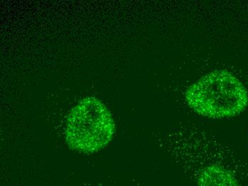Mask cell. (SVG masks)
I'll list each match as a JSON object with an SVG mask.
<instances>
[{
  "label": "cell",
  "instance_id": "cell-1",
  "mask_svg": "<svg viewBox=\"0 0 248 186\" xmlns=\"http://www.w3.org/2000/svg\"><path fill=\"white\" fill-rule=\"evenodd\" d=\"M186 100L190 108L204 117L224 118L240 114L248 104L243 83L226 70H215L187 88Z\"/></svg>",
  "mask_w": 248,
  "mask_h": 186
},
{
  "label": "cell",
  "instance_id": "cell-2",
  "mask_svg": "<svg viewBox=\"0 0 248 186\" xmlns=\"http://www.w3.org/2000/svg\"><path fill=\"white\" fill-rule=\"evenodd\" d=\"M116 131L113 116L94 97L81 100L71 110L66 125V140L78 152L99 151L111 141Z\"/></svg>",
  "mask_w": 248,
  "mask_h": 186
},
{
  "label": "cell",
  "instance_id": "cell-3",
  "mask_svg": "<svg viewBox=\"0 0 248 186\" xmlns=\"http://www.w3.org/2000/svg\"><path fill=\"white\" fill-rule=\"evenodd\" d=\"M176 158L195 186H243L232 168L207 151L180 150Z\"/></svg>",
  "mask_w": 248,
  "mask_h": 186
}]
</instances>
